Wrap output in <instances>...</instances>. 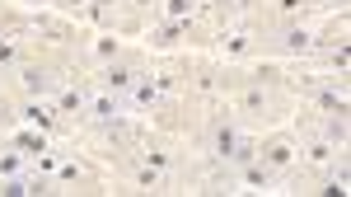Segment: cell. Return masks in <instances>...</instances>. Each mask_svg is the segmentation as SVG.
Returning <instances> with one entry per match:
<instances>
[{"label": "cell", "instance_id": "cell-1", "mask_svg": "<svg viewBox=\"0 0 351 197\" xmlns=\"http://www.w3.org/2000/svg\"><path fill=\"white\" fill-rule=\"evenodd\" d=\"M281 108H286V84L276 80V76H248V80L239 84V94H234V104H230V113H234V122L239 127H267V122H276L281 117Z\"/></svg>", "mask_w": 351, "mask_h": 197}, {"label": "cell", "instance_id": "cell-19", "mask_svg": "<svg viewBox=\"0 0 351 197\" xmlns=\"http://www.w3.org/2000/svg\"><path fill=\"white\" fill-rule=\"evenodd\" d=\"M197 10H202V0H160V10H155V14H160V19H197Z\"/></svg>", "mask_w": 351, "mask_h": 197}, {"label": "cell", "instance_id": "cell-2", "mask_svg": "<svg viewBox=\"0 0 351 197\" xmlns=\"http://www.w3.org/2000/svg\"><path fill=\"white\" fill-rule=\"evenodd\" d=\"M253 52H258V28H253V19H248V10H243V14H234V19L220 24L216 61L220 66H239V61H248Z\"/></svg>", "mask_w": 351, "mask_h": 197}, {"label": "cell", "instance_id": "cell-15", "mask_svg": "<svg viewBox=\"0 0 351 197\" xmlns=\"http://www.w3.org/2000/svg\"><path fill=\"white\" fill-rule=\"evenodd\" d=\"M304 14H309V0H267V19L276 28L295 24V19H304Z\"/></svg>", "mask_w": 351, "mask_h": 197}, {"label": "cell", "instance_id": "cell-4", "mask_svg": "<svg viewBox=\"0 0 351 197\" xmlns=\"http://www.w3.org/2000/svg\"><path fill=\"white\" fill-rule=\"evenodd\" d=\"M243 132H248V127H239L230 108H216V117L206 122V141H202L206 160L225 169V165H230V155H234V146H239V137H243Z\"/></svg>", "mask_w": 351, "mask_h": 197}, {"label": "cell", "instance_id": "cell-22", "mask_svg": "<svg viewBox=\"0 0 351 197\" xmlns=\"http://www.w3.org/2000/svg\"><path fill=\"white\" fill-rule=\"evenodd\" d=\"M319 5H328V10H342V5H347V0H319Z\"/></svg>", "mask_w": 351, "mask_h": 197}, {"label": "cell", "instance_id": "cell-18", "mask_svg": "<svg viewBox=\"0 0 351 197\" xmlns=\"http://www.w3.org/2000/svg\"><path fill=\"white\" fill-rule=\"evenodd\" d=\"M19 61H24V52H19V38H14L10 28H0V76H10Z\"/></svg>", "mask_w": 351, "mask_h": 197}, {"label": "cell", "instance_id": "cell-5", "mask_svg": "<svg viewBox=\"0 0 351 197\" xmlns=\"http://www.w3.org/2000/svg\"><path fill=\"white\" fill-rule=\"evenodd\" d=\"M258 160H263L276 178L295 174L300 169V137L295 132H271V137H263L258 141Z\"/></svg>", "mask_w": 351, "mask_h": 197}, {"label": "cell", "instance_id": "cell-8", "mask_svg": "<svg viewBox=\"0 0 351 197\" xmlns=\"http://www.w3.org/2000/svg\"><path fill=\"white\" fill-rule=\"evenodd\" d=\"M225 71H230V66H220V61H216V66H197L183 89H192V99H197V104L220 108V94H225Z\"/></svg>", "mask_w": 351, "mask_h": 197}, {"label": "cell", "instance_id": "cell-11", "mask_svg": "<svg viewBox=\"0 0 351 197\" xmlns=\"http://www.w3.org/2000/svg\"><path fill=\"white\" fill-rule=\"evenodd\" d=\"M84 99H89V89H80V84H71V80H61L56 84V94H52V108L61 122H80L84 117Z\"/></svg>", "mask_w": 351, "mask_h": 197}, {"label": "cell", "instance_id": "cell-12", "mask_svg": "<svg viewBox=\"0 0 351 197\" xmlns=\"http://www.w3.org/2000/svg\"><path fill=\"white\" fill-rule=\"evenodd\" d=\"M183 33H188V19H160V24L145 33V43H150L155 52H173Z\"/></svg>", "mask_w": 351, "mask_h": 197}, {"label": "cell", "instance_id": "cell-6", "mask_svg": "<svg viewBox=\"0 0 351 197\" xmlns=\"http://www.w3.org/2000/svg\"><path fill=\"white\" fill-rule=\"evenodd\" d=\"M14 76H19V94L24 99H52L56 84H61V76H56L47 61H19Z\"/></svg>", "mask_w": 351, "mask_h": 197}, {"label": "cell", "instance_id": "cell-16", "mask_svg": "<svg viewBox=\"0 0 351 197\" xmlns=\"http://www.w3.org/2000/svg\"><path fill=\"white\" fill-rule=\"evenodd\" d=\"M19 174H28V155L14 141H0V183L5 178H19Z\"/></svg>", "mask_w": 351, "mask_h": 197}, {"label": "cell", "instance_id": "cell-17", "mask_svg": "<svg viewBox=\"0 0 351 197\" xmlns=\"http://www.w3.org/2000/svg\"><path fill=\"white\" fill-rule=\"evenodd\" d=\"M169 183H173V178H164L160 169H150L145 160H141V165L132 169V188H136V193H164Z\"/></svg>", "mask_w": 351, "mask_h": 197}, {"label": "cell", "instance_id": "cell-10", "mask_svg": "<svg viewBox=\"0 0 351 197\" xmlns=\"http://www.w3.org/2000/svg\"><path fill=\"white\" fill-rule=\"evenodd\" d=\"M19 122L33 127V132H47V137H56V127H61L52 99H24V104H19Z\"/></svg>", "mask_w": 351, "mask_h": 197}, {"label": "cell", "instance_id": "cell-14", "mask_svg": "<svg viewBox=\"0 0 351 197\" xmlns=\"http://www.w3.org/2000/svg\"><path fill=\"white\" fill-rule=\"evenodd\" d=\"M141 160H145L150 169H160L164 178H173V174H178V160H173V150H169L164 141H141Z\"/></svg>", "mask_w": 351, "mask_h": 197}, {"label": "cell", "instance_id": "cell-7", "mask_svg": "<svg viewBox=\"0 0 351 197\" xmlns=\"http://www.w3.org/2000/svg\"><path fill=\"white\" fill-rule=\"evenodd\" d=\"M122 108H127V122H141V117H150V113H160V89H155V80H150V71H141L132 80V89L122 94Z\"/></svg>", "mask_w": 351, "mask_h": 197}, {"label": "cell", "instance_id": "cell-21", "mask_svg": "<svg viewBox=\"0 0 351 197\" xmlns=\"http://www.w3.org/2000/svg\"><path fill=\"white\" fill-rule=\"evenodd\" d=\"M19 5H24V10H33V14H38V10H56V5H61V0H19Z\"/></svg>", "mask_w": 351, "mask_h": 197}, {"label": "cell", "instance_id": "cell-3", "mask_svg": "<svg viewBox=\"0 0 351 197\" xmlns=\"http://www.w3.org/2000/svg\"><path fill=\"white\" fill-rule=\"evenodd\" d=\"M267 47L276 56H286V61H314L319 47H324V33H319L314 24H304V19H295V24H281V28H276Z\"/></svg>", "mask_w": 351, "mask_h": 197}, {"label": "cell", "instance_id": "cell-9", "mask_svg": "<svg viewBox=\"0 0 351 197\" xmlns=\"http://www.w3.org/2000/svg\"><path fill=\"white\" fill-rule=\"evenodd\" d=\"M141 71H145L141 61H132V56H117V61H108V66H99V84H104V89H112V94H127Z\"/></svg>", "mask_w": 351, "mask_h": 197}, {"label": "cell", "instance_id": "cell-20", "mask_svg": "<svg viewBox=\"0 0 351 197\" xmlns=\"http://www.w3.org/2000/svg\"><path fill=\"white\" fill-rule=\"evenodd\" d=\"M122 10H132V14H155L160 0H122Z\"/></svg>", "mask_w": 351, "mask_h": 197}, {"label": "cell", "instance_id": "cell-13", "mask_svg": "<svg viewBox=\"0 0 351 197\" xmlns=\"http://www.w3.org/2000/svg\"><path fill=\"white\" fill-rule=\"evenodd\" d=\"M117 56H122V38H117V28H104V33L89 38V61H94V66H108V61H117Z\"/></svg>", "mask_w": 351, "mask_h": 197}]
</instances>
